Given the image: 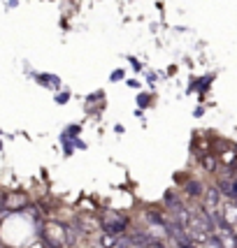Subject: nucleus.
Listing matches in <instances>:
<instances>
[{
    "mask_svg": "<svg viewBox=\"0 0 237 248\" xmlns=\"http://www.w3.org/2000/svg\"><path fill=\"white\" fill-rule=\"evenodd\" d=\"M40 237L49 248H65L68 246V225H61V223H44L42 230H40Z\"/></svg>",
    "mask_w": 237,
    "mask_h": 248,
    "instance_id": "obj_1",
    "label": "nucleus"
},
{
    "mask_svg": "<svg viewBox=\"0 0 237 248\" xmlns=\"http://www.w3.org/2000/svg\"><path fill=\"white\" fill-rule=\"evenodd\" d=\"M128 225H130L128 218L117 214V211H105V214H102V223H100V227H102L107 234H114V237L123 234V232L128 230Z\"/></svg>",
    "mask_w": 237,
    "mask_h": 248,
    "instance_id": "obj_2",
    "label": "nucleus"
},
{
    "mask_svg": "<svg viewBox=\"0 0 237 248\" xmlns=\"http://www.w3.org/2000/svg\"><path fill=\"white\" fill-rule=\"evenodd\" d=\"M2 202H5V211L26 209V204H28V195H23V193H7Z\"/></svg>",
    "mask_w": 237,
    "mask_h": 248,
    "instance_id": "obj_3",
    "label": "nucleus"
},
{
    "mask_svg": "<svg viewBox=\"0 0 237 248\" xmlns=\"http://www.w3.org/2000/svg\"><path fill=\"white\" fill-rule=\"evenodd\" d=\"M219 241H221V246L223 248H237V234L233 232V227H226V225H219Z\"/></svg>",
    "mask_w": 237,
    "mask_h": 248,
    "instance_id": "obj_4",
    "label": "nucleus"
},
{
    "mask_svg": "<svg viewBox=\"0 0 237 248\" xmlns=\"http://www.w3.org/2000/svg\"><path fill=\"white\" fill-rule=\"evenodd\" d=\"M170 211H172L174 223H177V225H184V227L188 225V220H191V211H188L186 206H182L179 202H177V204L170 206Z\"/></svg>",
    "mask_w": 237,
    "mask_h": 248,
    "instance_id": "obj_5",
    "label": "nucleus"
},
{
    "mask_svg": "<svg viewBox=\"0 0 237 248\" xmlns=\"http://www.w3.org/2000/svg\"><path fill=\"white\" fill-rule=\"evenodd\" d=\"M75 227L79 230V232H86V234H88V232H96L100 225H98L91 216H77L75 218Z\"/></svg>",
    "mask_w": 237,
    "mask_h": 248,
    "instance_id": "obj_6",
    "label": "nucleus"
},
{
    "mask_svg": "<svg viewBox=\"0 0 237 248\" xmlns=\"http://www.w3.org/2000/svg\"><path fill=\"white\" fill-rule=\"evenodd\" d=\"M100 246H102V248H117V237L105 232V234L100 237Z\"/></svg>",
    "mask_w": 237,
    "mask_h": 248,
    "instance_id": "obj_7",
    "label": "nucleus"
},
{
    "mask_svg": "<svg viewBox=\"0 0 237 248\" xmlns=\"http://www.w3.org/2000/svg\"><path fill=\"white\" fill-rule=\"evenodd\" d=\"M186 193L191 195V197H200L203 195V186L198 184V181H191V184L186 186Z\"/></svg>",
    "mask_w": 237,
    "mask_h": 248,
    "instance_id": "obj_8",
    "label": "nucleus"
},
{
    "mask_svg": "<svg viewBox=\"0 0 237 248\" xmlns=\"http://www.w3.org/2000/svg\"><path fill=\"white\" fill-rule=\"evenodd\" d=\"M203 248H223V246H221L219 237H207L205 241H203Z\"/></svg>",
    "mask_w": 237,
    "mask_h": 248,
    "instance_id": "obj_9",
    "label": "nucleus"
},
{
    "mask_svg": "<svg viewBox=\"0 0 237 248\" xmlns=\"http://www.w3.org/2000/svg\"><path fill=\"white\" fill-rule=\"evenodd\" d=\"M205 167H207V170H214V167H216L214 158H205Z\"/></svg>",
    "mask_w": 237,
    "mask_h": 248,
    "instance_id": "obj_10",
    "label": "nucleus"
},
{
    "mask_svg": "<svg viewBox=\"0 0 237 248\" xmlns=\"http://www.w3.org/2000/svg\"><path fill=\"white\" fill-rule=\"evenodd\" d=\"M177 248H193V241H182Z\"/></svg>",
    "mask_w": 237,
    "mask_h": 248,
    "instance_id": "obj_11",
    "label": "nucleus"
},
{
    "mask_svg": "<svg viewBox=\"0 0 237 248\" xmlns=\"http://www.w3.org/2000/svg\"><path fill=\"white\" fill-rule=\"evenodd\" d=\"M149 248H165V246H163L161 241H153V244H151V246H149Z\"/></svg>",
    "mask_w": 237,
    "mask_h": 248,
    "instance_id": "obj_12",
    "label": "nucleus"
},
{
    "mask_svg": "<svg viewBox=\"0 0 237 248\" xmlns=\"http://www.w3.org/2000/svg\"><path fill=\"white\" fill-rule=\"evenodd\" d=\"M128 248H142V246H137V244H130V246Z\"/></svg>",
    "mask_w": 237,
    "mask_h": 248,
    "instance_id": "obj_13",
    "label": "nucleus"
},
{
    "mask_svg": "<svg viewBox=\"0 0 237 248\" xmlns=\"http://www.w3.org/2000/svg\"><path fill=\"white\" fill-rule=\"evenodd\" d=\"M0 195H2V193H0Z\"/></svg>",
    "mask_w": 237,
    "mask_h": 248,
    "instance_id": "obj_14",
    "label": "nucleus"
}]
</instances>
